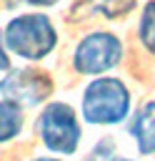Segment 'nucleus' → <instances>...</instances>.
Segmentation results:
<instances>
[{"instance_id":"nucleus-14","label":"nucleus","mask_w":155,"mask_h":161,"mask_svg":"<svg viewBox=\"0 0 155 161\" xmlns=\"http://www.w3.org/2000/svg\"><path fill=\"white\" fill-rule=\"evenodd\" d=\"M112 161H132V158H125V156H115Z\"/></svg>"},{"instance_id":"nucleus-1","label":"nucleus","mask_w":155,"mask_h":161,"mask_svg":"<svg viewBox=\"0 0 155 161\" xmlns=\"http://www.w3.org/2000/svg\"><path fill=\"white\" fill-rule=\"evenodd\" d=\"M132 96L130 88L122 83V78L115 75H100L92 78L80 101L82 121L92 126H118L130 116Z\"/></svg>"},{"instance_id":"nucleus-7","label":"nucleus","mask_w":155,"mask_h":161,"mask_svg":"<svg viewBox=\"0 0 155 161\" xmlns=\"http://www.w3.org/2000/svg\"><path fill=\"white\" fill-rule=\"evenodd\" d=\"M22 126H25L22 111L10 106L8 101H0V143H8L15 136H20Z\"/></svg>"},{"instance_id":"nucleus-9","label":"nucleus","mask_w":155,"mask_h":161,"mask_svg":"<svg viewBox=\"0 0 155 161\" xmlns=\"http://www.w3.org/2000/svg\"><path fill=\"white\" fill-rule=\"evenodd\" d=\"M85 8L102 18H120L135 8V0H85Z\"/></svg>"},{"instance_id":"nucleus-11","label":"nucleus","mask_w":155,"mask_h":161,"mask_svg":"<svg viewBox=\"0 0 155 161\" xmlns=\"http://www.w3.org/2000/svg\"><path fill=\"white\" fill-rule=\"evenodd\" d=\"M10 68V58H8V50L2 45V30H0V70H8Z\"/></svg>"},{"instance_id":"nucleus-2","label":"nucleus","mask_w":155,"mask_h":161,"mask_svg":"<svg viewBox=\"0 0 155 161\" xmlns=\"http://www.w3.org/2000/svg\"><path fill=\"white\" fill-rule=\"evenodd\" d=\"M2 45L22 60H42L58 45V30L42 13H22L8 20L2 30Z\"/></svg>"},{"instance_id":"nucleus-4","label":"nucleus","mask_w":155,"mask_h":161,"mask_svg":"<svg viewBox=\"0 0 155 161\" xmlns=\"http://www.w3.org/2000/svg\"><path fill=\"white\" fill-rule=\"evenodd\" d=\"M122 53H125V45L115 33L92 30L85 38L78 40V45L72 50V68L80 75L100 78L102 73H108L115 65H120Z\"/></svg>"},{"instance_id":"nucleus-3","label":"nucleus","mask_w":155,"mask_h":161,"mask_svg":"<svg viewBox=\"0 0 155 161\" xmlns=\"http://www.w3.org/2000/svg\"><path fill=\"white\" fill-rule=\"evenodd\" d=\"M38 136L48 151L60 153V156H72L78 151L80 136H82L75 108L65 101L48 103L42 108V113L38 116Z\"/></svg>"},{"instance_id":"nucleus-8","label":"nucleus","mask_w":155,"mask_h":161,"mask_svg":"<svg viewBox=\"0 0 155 161\" xmlns=\"http://www.w3.org/2000/svg\"><path fill=\"white\" fill-rule=\"evenodd\" d=\"M138 38H140L142 48L150 55H155V0L142 5V15L138 23Z\"/></svg>"},{"instance_id":"nucleus-10","label":"nucleus","mask_w":155,"mask_h":161,"mask_svg":"<svg viewBox=\"0 0 155 161\" xmlns=\"http://www.w3.org/2000/svg\"><path fill=\"white\" fill-rule=\"evenodd\" d=\"M115 158V143L112 138H102L95 143V148L85 156V161H112Z\"/></svg>"},{"instance_id":"nucleus-5","label":"nucleus","mask_w":155,"mask_h":161,"mask_svg":"<svg viewBox=\"0 0 155 161\" xmlns=\"http://www.w3.org/2000/svg\"><path fill=\"white\" fill-rule=\"evenodd\" d=\"M0 96L20 111L32 108L52 96V78L38 68H8L0 78Z\"/></svg>"},{"instance_id":"nucleus-13","label":"nucleus","mask_w":155,"mask_h":161,"mask_svg":"<svg viewBox=\"0 0 155 161\" xmlns=\"http://www.w3.org/2000/svg\"><path fill=\"white\" fill-rule=\"evenodd\" d=\"M32 161H62V158H50V156H38V158H32Z\"/></svg>"},{"instance_id":"nucleus-6","label":"nucleus","mask_w":155,"mask_h":161,"mask_svg":"<svg viewBox=\"0 0 155 161\" xmlns=\"http://www.w3.org/2000/svg\"><path fill=\"white\" fill-rule=\"evenodd\" d=\"M130 136L142 156H155V101H148L130 123Z\"/></svg>"},{"instance_id":"nucleus-12","label":"nucleus","mask_w":155,"mask_h":161,"mask_svg":"<svg viewBox=\"0 0 155 161\" xmlns=\"http://www.w3.org/2000/svg\"><path fill=\"white\" fill-rule=\"evenodd\" d=\"M22 3L35 5V8H48V5H55V3H60V0H22Z\"/></svg>"}]
</instances>
